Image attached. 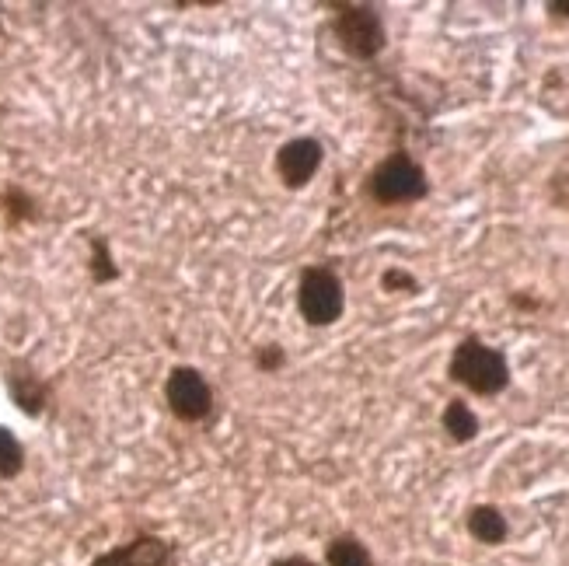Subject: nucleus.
Here are the masks:
<instances>
[{
	"label": "nucleus",
	"instance_id": "nucleus-1",
	"mask_svg": "<svg viewBox=\"0 0 569 566\" xmlns=\"http://www.w3.org/2000/svg\"><path fill=\"white\" fill-rule=\"evenodd\" d=\"M447 374H451V381H458L461 388H468V392L475 395H486V399L500 395L503 388L510 385V364L507 357H503V350L482 343L479 336H468L454 346Z\"/></svg>",
	"mask_w": 569,
	"mask_h": 566
},
{
	"label": "nucleus",
	"instance_id": "nucleus-2",
	"mask_svg": "<svg viewBox=\"0 0 569 566\" xmlns=\"http://www.w3.org/2000/svg\"><path fill=\"white\" fill-rule=\"evenodd\" d=\"M367 189H371L374 203H381V207H402V203L423 200V196L430 193V182H426L423 165H416L409 154L398 151V154H388V158L374 168Z\"/></svg>",
	"mask_w": 569,
	"mask_h": 566
},
{
	"label": "nucleus",
	"instance_id": "nucleus-3",
	"mask_svg": "<svg viewBox=\"0 0 569 566\" xmlns=\"http://www.w3.org/2000/svg\"><path fill=\"white\" fill-rule=\"evenodd\" d=\"M297 311L308 325H336L346 311L343 280L329 266H304L297 283Z\"/></svg>",
	"mask_w": 569,
	"mask_h": 566
},
{
	"label": "nucleus",
	"instance_id": "nucleus-4",
	"mask_svg": "<svg viewBox=\"0 0 569 566\" xmlns=\"http://www.w3.org/2000/svg\"><path fill=\"white\" fill-rule=\"evenodd\" d=\"M332 32L339 46L357 60H374L384 49V21L374 4H339Z\"/></svg>",
	"mask_w": 569,
	"mask_h": 566
},
{
	"label": "nucleus",
	"instance_id": "nucleus-5",
	"mask_svg": "<svg viewBox=\"0 0 569 566\" xmlns=\"http://www.w3.org/2000/svg\"><path fill=\"white\" fill-rule=\"evenodd\" d=\"M165 402L182 423H199L213 413V388L196 367H175L165 381Z\"/></svg>",
	"mask_w": 569,
	"mask_h": 566
},
{
	"label": "nucleus",
	"instance_id": "nucleus-6",
	"mask_svg": "<svg viewBox=\"0 0 569 566\" xmlns=\"http://www.w3.org/2000/svg\"><path fill=\"white\" fill-rule=\"evenodd\" d=\"M325 147L315 137H294L276 151V175L287 189H304L318 175Z\"/></svg>",
	"mask_w": 569,
	"mask_h": 566
},
{
	"label": "nucleus",
	"instance_id": "nucleus-7",
	"mask_svg": "<svg viewBox=\"0 0 569 566\" xmlns=\"http://www.w3.org/2000/svg\"><path fill=\"white\" fill-rule=\"evenodd\" d=\"M175 546L161 535H140V539L116 546L109 553H102L91 566H175Z\"/></svg>",
	"mask_w": 569,
	"mask_h": 566
},
{
	"label": "nucleus",
	"instance_id": "nucleus-8",
	"mask_svg": "<svg viewBox=\"0 0 569 566\" xmlns=\"http://www.w3.org/2000/svg\"><path fill=\"white\" fill-rule=\"evenodd\" d=\"M7 392H11L14 406L25 416H42L49 402V385L32 371L28 364H14L7 371Z\"/></svg>",
	"mask_w": 569,
	"mask_h": 566
},
{
	"label": "nucleus",
	"instance_id": "nucleus-9",
	"mask_svg": "<svg viewBox=\"0 0 569 566\" xmlns=\"http://www.w3.org/2000/svg\"><path fill=\"white\" fill-rule=\"evenodd\" d=\"M465 528H468V535H472L475 542H482V546H503V542H507V535H510L507 518H503V511H500V507H493V504L472 507V511H468V518H465Z\"/></svg>",
	"mask_w": 569,
	"mask_h": 566
},
{
	"label": "nucleus",
	"instance_id": "nucleus-10",
	"mask_svg": "<svg viewBox=\"0 0 569 566\" xmlns=\"http://www.w3.org/2000/svg\"><path fill=\"white\" fill-rule=\"evenodd\" d=\"M440 427L447 430L454 444H472L479 437V416L465 399H451L444 406V416H440Z\"/></svg>",
	"mask_w": 569,
	"mask_h": 566
},
{
	"label": "nucleus",
	"instance_id": "nucleus-11",
	"mask_svg": "<svg viewBox=\"0 0 569 566\" xmlns=\"http://www.w3.org/2000/svg\"><path fill=\"white\" fill-rule=\"evenodd\" d=\"M325 566H374V556L357 535H336L325 549Z\"/></svg>",
	"mask_w": 569,
	"mask_h": 566
},
{
	"label": "nucleus",
	"instance_id": "nucleus-12",
	"mask_svg": "<svg viewBox=\"0 0 569 566\" xmlns=\"http://www.w3.org/2000/svg\"><path fill=\"white\" fill-rule=\"evenodd\" d=\"M25 469V448L7 427H0V479H14Z\"/></svg>",
	"mask_w": 569,
	"mask_h": 566
},
{
	"label": "nucleus",
	"instance_id": "nucleus-13",
	"mask_svg": "<svg viewBox=\"0 0 569 566\" xmlns=\"http://www.w3.org/2000/svg\"><path fill=\"white\" fill-rule=\"evenodd\" d=\"M0 203H4V214L11 224H21V221H35L39 217V203L32 200V196L25 193V189L11 186L4 196H0Z\"/></svg>",
	"mask_w": 569,
	"mask_h": 566
},
{
	"label": "nucleus",
	"instance_id": "nucleus-14",
	"mask_svg": "<svg viewBox=\"0 0 569 566\" xmlns=\"http://www.w3.org/2000/svg\"><path fill=\"white\" fill-rule=\"evenodd\" d=\"M91 242V280L95 283H112L119 277V266L112 263V252H109V242L98 235L88 238Z\"/></svg>",
	"mask_w": 569,
	"mask_h": 566
},
{
	"label": "nucleus",
	"instance_id": "nucleus-15",
	"mask_svg": "<svg viewBox=\"0 0 569 566\" xmlns=\"http://www.w3.org/2000/svg\"><path fill=\"white\" fill-rule=\"evenodd\" d=\"M381 290H388V294H416L419 290V280L412 277V273L398 270V266H391V270L381 273Z\"/></svg>",
	"mask_w": 569,
	"mask_h": 566
},
{
	"label": "nucleus",
	"instance_id": "nucleus-16",
	"mask_svg": "<svg viewBox=\"0 0 569 566\" xmlns=\"http://www.w3.org/2000/svg\"><path fill=\"white\" fill-rule=\"evenodd\" d=\"M283 364H287V353H283L280 343H266V346H259V350H255V367H259V371L276 374Z\"/></svg>",
	"mask_w": 569,
	"mask_h": 566
},
{
	"label": "nucleus",
	"instance_id": "nucleus-17",
	"mask_svg": "<svg viewBox=\"0 0 569 566\" xmlns=\"http://www.w3.org/2000/svg\"><path fill=\"white\" fill-rule=\"evenodd\" d=\"M269 566H318V563L308 560V556H283V560H273Z\"/></svg>",
	"mask_w": 569,
	"mask_h": 566
},
{
	"label": "nucleus",
	"instance_id": "nucleus-18",
	"mask_svg": "<svg viewBox=\"0 0 569 566\" xmlns=\"http://www.w3.org/2000/svg\"><path fill=\"white\" fill-rule=\"evenodd\" d=\"M552 14H559V18H569V4H549Z\"/></svg>",
	"mask_w": 569,
	"mask_h": 566
}]
</instances>
